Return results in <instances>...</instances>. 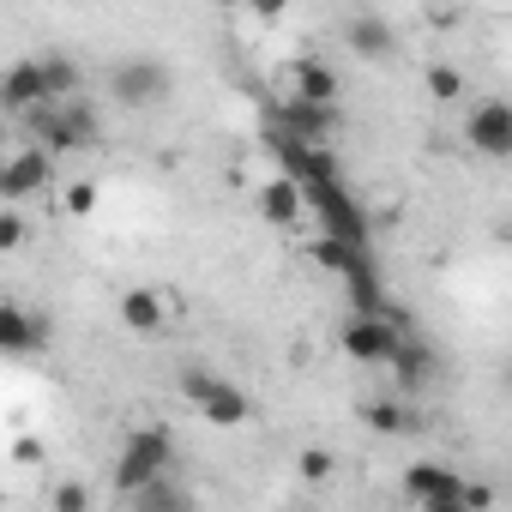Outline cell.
I'll list each match as a JSON object with an SVG mask.
<instances>
[{"mask_svg": "<svg viewBox=\"0 0 512 512\" xmlns=\"http://www.w3.org/2000/svg\"><path fill=\"white\" fill-rule=\"evenodd\" d=\"M464 506H470V512H488V506H494V488H488V482H464Z\"/></svg>", "mask_w": 512, "mask_h": 512, "instance_id": "obj_27", "label": "cell"}, {"mask_svg": "<svg viewBox=\"0 0 512 512\" xmlns=\"http://www.w3.org/2000/svg\"><path fill=\"white\" fill-rule=\"evenodd\" d=\"M0 109L7 115H37L49 109V85H43V61H13L7 73H0Z\"/></svg>", "mask_w": 512, "mask_h": 512, "instance_id": "obj_9", "label": "cell"}, {"mask_svg": "<svg viewBox=\"0 0 512 512\" xmlns=\"http://www.w3.org/2000/svg\"><path fill=\"white\" fill-rule=\"evenodd\" d=\"M464 470H452V464H440V458H422V464H410L404 470V494L416 500V506H428V500H464Z\"/></svg>", "mask_w": 512, "mask_h": 512, "instance_id": "obj_11", "label": "cell"}, {"mask_svg": "<svg viewBox=\"0 0 512 512\" xmlns=\"http://www.w3.org/2000/svg\"><path fill=\"white\" fill-rule=\"evenodd\" d=\"M67 211H73V217H91V211H97V181H73V187H67Z\"/></svg>", "mask_w": 512, "mask_h": 512, "instance_id": "obj_26", "label": "cell"}, {"mask_svg": "<svg viewBox=\"0 0 512 512\" xmlns=\"http://www.w3.org/2000/svg\"><path fill=\"white\" fill-rule=\"evenodd\" d=\"M49 181H55V157L43 145H19L7 163H0V199L7 205H19L31 193H49Z\"/></svg>", "mask_w": 512, "mask_h": 512, "instance_id": "obj_6", "label": "cell"}, {"mask_svg": "<svg viewBox=\"0 0 512 512\" xmlns=\"http://www.w3.org/2000/svg\"><path fill=\"white\" fill-rule=\"evenodd\" d=\"M506 392H512V368H506Z\"/></svg>", "mask_w": 512, "mask_h": 512, "instance_id": "obj_29", "label": "cell"}, {"mask_svg": "<svg viewBox=\"0 0 512 512\" xmlns=\"http://www.w3.org/2000/svg\"><path fill=\"white\" fill-rule=\"evenodd\" d=\"M25 235H31V229H25V211H19V205H7V211H0V253H19V247H25Z\"/></svg>", "mask_w": 512, "mask_h": 512, "instance_id": "obj_24", "label": "cell"}, {"mask_svg": "<svg viewBox=\"0 0 512 512\" xmlns=\"http://www.w3.org/2000/svg\"><path fill=\"white\" fill-rule=\"evenodd\" d=\"M308 199H314L320 217H326V241H344V247H362V253H368V223H362L356 199L344 193V181H332V187H320V193H308Z\"/></svg>", "mask_w": 512, "mask_h": 512, "instance_id": "obj_8", "label": "cell"}, {"mask_svg": "<svg viewBox=\"0 0 512 512\" xmlns=\"http://www.w3.org/2000/svg\"><path fill=\"white\" fill-rule=\"evenodd\" d=\"M278 139H296V145H326L338 133V109H314V103H284L278 97Z\"/></svg>", "mask_w": 512, "mask_h": 512, "instance_id": "obj_13", "label": "cell"}, {"mask_svg": "<svg viewBox=\"0 0 512 512\" xmlns=\"http://www.w3.org/2000/svg\"><path fill=\"white\" fill-rule=\"evenodd\" d=\"M296 470H302V482H326V476L338 470V458H332V452H320V446H308V452L296 458Z\"/></svg>", "mask_w": 512, "mask_h": 512, "instance_id": "obj_25", "label": "cell"}, {"mask_svg": "<svg viewBox=\"0 0 512 512\" xmlns=\"http://www.w3.org/2000/svg\"><path fill=\"white\" fill-rule=\"evenodd\" d=\"M464 139H470V151H482V157L506 163V157H512V103L482 97V103L464 115Z\"/></svg>", "mask_w": 512, "mask_h": 512, "instance_id": "obj_7", "label": "cell"}, {"mask_svg": "<svg viewBox=\"0 0 512 512\" xmlns=\"http://www.w3.org/2000/svg\"><path fill=\"white\" fill-rule=\"evenodd\" d=\"M428 97H434V103H458V97H464V73L446 67V61H434V67H428Z\"/></svg>", "mask_w": 512, "mask_h": 512, "instance_id": "obj_22", "label": "cell"}, {"mask_svg": "<svg viewBox=\"0 0 512 512\" xmlns=\"http://www.w3.org/2000/svg\"><path fill=\"white\" fill-rule=\"evenodd\" d=\"M37 61H43L49 103H79V91H85V73H79V61H73V55H61V49H49V55H37Z\"/></svg>", "mask_w": 512, "mask_h": 512, "instance_id": "obj_17", "label": "cell"}, {"mask_svg": "<svg viewBox=\"0 0 512 512\" xmlns=\"http://www.w3.org/2000/svg\"><path fill=\"white\" fill-rule=\"evenodd\" d=\"M392 380H398V392H422V386H434V374H440V356L428 350V338H404V350H398V362L386 368Z\"/></svg>", "mask_w": 512, "mask_h": 512, "instance_id": "obj_15", "label": "cell"}, {"mask_svg": "<svg viewBox=\"0 0 512 512\" xmlns=\"http://www.w3.org/2000/svg\"><path fill=\"white\" fill-rule=\"evenodd\" d=\"M302 211H308V187H302V181L272 175V181L260 187V217H266V223L290 229V223H302Z\"/></svg>", "mask_w": 512, "mask_h": 512, "instance_id": "obj_14", "label": "cell"}, {"mask_svg": "<svg viewBox=\"0 0 512 512\" xmlns=\"http://www.w3.org/2000/svg\"><path fill=\"white\" fill-rule=\"evenodd\" d=\"M181 398H187V404H193L211 428H241V422L253 416L247 392H241L235 380L211 374V368H187V374H181Z\"/></svg>", "mask_w": 512, "mask_h": 512, "instance_id": "obj_4", "label": "cell"}, {"mask_svg": "<svg viewBox=\"0 0 512 512\" xmlns=\"http://www.w3.org/2000/svg\"><path fill=\"white\" fill-rule=\"evenodd\" d=\"M404 320L398 314H350L344 326H338V350L350 356V362H362V368H392L398 362V350H404Z\"/></svg>", "mask_w": 512, "mask_h": 512, "instance_id": "obj_3", "label": "cell"}, {"mask_svg": "<svg viewBox=\"0 0 512 512\" xmlns=\"http://www.w3.org/2000/svg\"><path fill=\"white\" fill-rule=\"evenodd\" d=\"M31 133H37V145L49 151V157H67V151H97L103 145V121H97V109L79 97V103H49V109H37L31 115Z\"/></svg>", "mask_w": 512, "mask_h": 512, "instance_id": "obj_2", "label": "cell"}, {"mask_svg": "<svg viewBox=\"0 0 512 512\" xmlns=\"http://www.w3.org/2000/svg\"><path fill=\"white\" fill-rule=\"evenodd\" d=\"M109 97L121 109H157L169 97V67L157 55H127L109 67Z\"/></svg>", "mask_w": 512, "mask_h": 512, "instance_id": "obj_5", "label": "cell"}, {"mask_svg": "<svg viewBox=\"0 0 512 512\" xmlns=\"http://www.w3.org/2000/svg\"><path fill=\"white\" fill-rule=\"evenodd\" d=\"M121 326L133 338H157L163 332V302L157 290H121Z\"/></svg>", "mask_w": 512, "mask_h": 512, "instance_id": "obj_18", "label": "cell"}, {"mask_svg": "<svg viewBox=\"0 0 512 512\" xmlns=\"http://www.w3.org/2000/svg\"><path fill=\"white\" fill-rule=\"evenodd\" d=\"M344 296H350V314H392L386 308V284H380V272L368 266V272H356L350 284H344Z\"/></svg>", "mask_w": 512, "mask_h": 512, "instance_id": "obj_21", "label": "cell"}, {"mask_svg": "<svg viewBox=\"0 0 512 512\" xmlns=\"http://www.w3.org/2000/svg\"><path fill=\"white\" fill-rule=\"evenodd\" d=\"M362 422H368L374 434H410V428H416V410H410L404 398H368V404H362Z\"/></svg>", "mask_w": 512, "mask_h": 512, "instance_id": "obj_19", "label": "cell"}, {"mask_svg": "<svg viewBox=\"0 0 512 512\" xmlns=\"http://www.w3.org/2000/svg\"><path fill=\"white\" fill-rule=\"evenodd\" d=\"M344 49H356L362 61H392L398 55V25L386 13H356V19H344Z\"/></svg>", "mask_w": 512, "mask_h": 512, "instance_id": "obj_12", "label": "cell"}, {"mask_svg": "<svg viewBox=\"0 0 512 512\" xmlns=\"http://www.w3.org/2000/svg\"><path fill=\"white\" fill-rule=\"evenodd\" d=\"M49 512H91V488H85V482H55Z\"/></svg>", "mask_w": 512, "mask_h": 512, "instance_id": "obj_23", "label": "cell"}, {"mask_svg": "<svg viewBox=\"0 0 512 512\" xmlns=\"http://www.w3.org/2000/svg\"><path fill=\"white\" fill-rule=\"evenodd\" d=\"M416 512H470L464 500H428V506H416Z\"/></svg>", "mask_w": 512, "mask_h": 512, "instance_id": "obj_28", "label": "cell"}, {"mask_svg": "<svg viewBox=\"0 0 512 512\" xmlns=\"http://www.w3.org/2000/svg\"><path fill=\"white\" fill-rule=\"evenodd\" d=\"M133 512H193V494L175 476H163V482H151V488L133 494Z\"/></svg>", "mask_w": 512, "mask_h": 512, "instance_id": "obj_20", "label": "cell"}, {"mask_svg": "<svg viewBox=\"0 0 512 512\" xmlns=\"http://www.w3.org/2000/svg\"><path fill=\"white\" fill-rule=\"evenodd\" d=\"M169 470H175V434H169L163 422H151V428H133V434H127V446H121V458H115V488L133 500L139 488L163 482Z\"/></svg>", "mask_w": 512, "mask_h": 512, "instance_id": "obj_1", "label": "cell"}, {"mask_svg": "<svg viewBox=\"0 0 512 512\" xmlns=\"http://www.w3.org/2000/svg\"><path fill=\"white\" fill-rule=\"evenodd\" d=\"M284 103L338 109V73H332L326 61H290V67H284Z\"/></svg>", "mask_w": 512, "mask_h": 512, "instance_id": "obj_10", "label": "cell"}, {"mask_svg": "<svg viewBox=\"0 0 512 512\" xmlns=\"http://www.w3.org/2000/svg\"><path fill=\"white\" fill-rule=\"evenodd\" d=\"M43 338H49V320H37V314L19 308V302H0V350L25 356V350H37Z\"/></svg>", "mask_w": 512, "mask_h": 512, "instance_id": "obj_16", "label": "cell"}]
</instances>
